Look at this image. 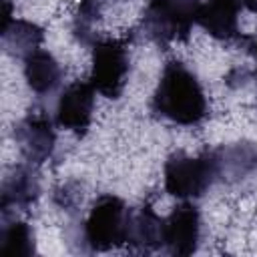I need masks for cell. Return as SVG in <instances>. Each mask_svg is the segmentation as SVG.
<instances>
[{
    "label": "cell",
    "instance_id": "obj_5",
    "mask_svg": "<svg viewBox=\"0 0 257 257\" xmlns=\"http://www.w3.org/2000/svg\"><path fill=\"white\" fill-rule=\"evenodd\" d=\"M128 78V52L124 42L116 38H106L94 42L90 84L96 92L106 98H118L126 86Z\"/></svg>",
    "mask_w": 257,
    "mask_h": 257
},
{
    "label": "cell",
    "instance_id": "obj_7",
    "mask_svg": "<svg viewBox=\"0 0 257 257\" xmlns=\"http://www.w3.org/2000/svg\"><path fill=\"white\" fill-rule=\"evenodd\" d=\"M94 88L90 82H72L56 102V124L76 135H84L92 122Z\"/></svg>",
    "mask_w": 257,
    "mask_h": 257
},
{
    "label": "cell",
    "instance_id": "obj_13",
    "mask_svg": "<svg viewBox=\"0 0 257 257\" xmlns=\"http://www.w3.org/2000/svg\"><path fill=\"white\" fill-rule=\"evenodd\" d=\"M2 38L4 44L16 48L18 52L28 54L42 42V28L26 20H10L8 24L2 26Z\"/></svg>",
    "mask_w": 257,
    "mask_h": 257
},
{
    "label": "cell",
    "instance_id": "obj_10",
    "mask_svg": "<svg viewBox=\"0 0 257 257\" xmlns=\"http://www.w3.org/2000/svg\"><path fill=\"white\" fill-rule=\"evenodd\" d=\"M24 80L36 94H48L58 88L62 68L48 50L34 48L24 54Z\"/></svg>",
    "mask_w": 257,
    "mask_h": 257
},
{
    "label": "cell",
    "instance_id": "obj_3",
    "mask_svg": "<svg viewBox=\"0 0 257 257\" xmlns=\"http://www.w3.org/2000/svg\"><path fill=\"white\" fill-rule=\"evenodd\" d=\"M219 175V161L213 155H173L165 163V189L169 195L189 201L201 197Z\"/></svg>",
    "mask_w": 257,
    "mask_h": 257
},
{
    "label": "cell",
    "instance_id": "obj_11",
    "mask_svg": "<svg viewBox=\"0 0 257 257\" xmlns=\"http://www.w3.org/2000/svg\"><path fill=\"white\" fill-rule=\"evenodd\" d=\"M128 243L143 249L163 247V219L151 207H143L139 213H133Z\"/></svg>",
    "mask_w": 257,
    "mask_h": 257
},
{
    "label": "cell",
    "instance_id": "obj_1",
    "mask_svg": "<svg viewBox=\"0 0 257 257\" xmlns=\"http://www.w3.org/2000/svg\"><path fill=\"white\" fill-rule=\"evenodd\" d=\"M153 110L163 118L193 126L207 116V96L199 78L179 60H169L153 92Z\"/></svg>",
    "mask_w": 257,
    "mask_h": 257
},
{
    "label": "cell",
    "instance_id": "obj_17",
    "mask_svg": "<svg viewBox=\"0 0 257 257\" xmlns=\"http://www.w3.org/2000/svg\"><path fill=\"white\" fill-rule=\"evenodd\" d=\"M253 54H255V60H257V42L253 44Z\"/></svg>",
    "mask_w": 257,
    "mask_h": 257
},
{
    "label": "cell",
    "instance_id": "obj_15",
    "mask_svg": "<svg viewBox=\"0 0 257 257\" xmlns=\"http://www.w3.org/2000/svg\"><path fill=\"white\" fill-rule=\"evenodd\" d=\"M98 18V4L94 0H80L76 16H74V32L82 42H86L92 34V24Z\"/></svg>",
    "mask_w": 257,
    "mask_h": 257
},
{
    "label": "cell",
    "instance_id": "obj_16",
    "mask_svg": "<svg viewBox=\"0 0 257 257\" xmlns=\"http://www.w3.org/2000/svg\"><path fill=\"white\" fill-rule=\"evenodd\" d=\"M245 8H249L251 12L257 14V0H245Z\"/></svg>",
    "mask_w": 257,
    "mask_h": 257
},
{
    "label": "cell",
    "instance_id": "obj_9",
    "mask_svg": "<svg viewBox=\"0 0 257 257\" xmlns=\"http://www.w3.org/2000/svg\"><path fill=\"white\" fill-rule=\"evenodd\" d=\"M16 141L28 161L44 163L52 155L56 143V135L50 118L44 114H30L18 124Z\"/></svg>",
    "mask_w": 257,
    "mask_h": 257
},
{
    "label": "cell",
    "instance_id": "obj_4",
    "mask_svg": "<svg viewBox=\"0 0 257 257\" xmlns=\"http://www.w3.org/2000/svg\"><path fill=\"white\" fill-rule=\"evenodd\" d=\"M199 0H151L145 10V30L159 42L189 38L197 24Z\"/></svg>",
    "mask_w": 257,
    "mask_h": 257
},
{
    "label": "cell",
    "instance_id": "obj_2",
    "mask_svg": "<svg viewBox=\"0 0 257 257\" xmlns=\"http://www.w3.org/2000/svg\"><path fill=\"white\" fill-rule=\"evenodd\" d=\"M133 211L122 199L102 195L96 199L84 221V241L92 251H106L110 247L128 243Z\"/></svg>",
    "mask_w": 257,
    "mask_h": 257
},
{
    "label": "cell",
    "instance_id": "obj_14",
    "mask_svg": "<svg viewBox=\"0 0 257 257\" xmlns=\"http://www.w3.org/2000/svg\"><path fill=\"white\" fill-rule=\"evenodd\" d=\"M0 253L10 257H28L34 253V233L32 229L22 223H10L0 235Z\"/></svg>",
    "mask_w": 257,
    "mask_h": 257
},
{
    "label": "cell",
    "instance_id": "obj_12",
    "mask_svg": "<svg viewBox=\"0 0 257 257\" xmlns=\"http://www.w3.org/2000/svg\"><path fill=\"white\" fill-rule=\"evenodd\" d=\"M38 195V181L28 171H18L12 179L4 183L2 189V209L8 207H28Z\"/></svg>",
    "mask_w": 257,
    "mask_h": 257
},
{
    "label": "cell",
    "instance_id": "obj_6",
    "mask_svg": "<svg viewBox=\"0 0 257 257\" xmlns=\"http://www.w3.org/2000/svg\"><path fill=\"white\" fill-rule=\"evenodd\" d=\"M201 239L199 209L183 201L163 219V247L173 255H191Z\"/></svg>",
    "mask_w": 257,
    "mask_h": 257
},
{
    "label": "cell",
    "instance_id": "obj_8",
    "mask_svg": "<svg viewBox=\"0 0 257 257\" xmlns=\"http://www.w3.org/2000/svg\"><path fill=\"white\" fill-rule=\"evenodd\" d=\"M245 0H205L199 4L197 24L213 38L233 40L239 36V16Z\"/></svg>",
    "mask_w": 257,
    "mask_h": 257
}]
</instances>
